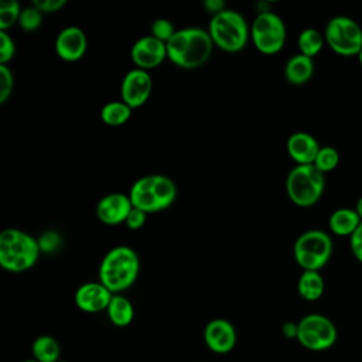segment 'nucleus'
<instances>
[{
    "label": "nucleus",
    "instance_id": "nucleus-1",
    "mask_svg": "<svg viewBox=\"0 0 362 362\" xmlns=\"http://www.w3.org/2000/svg\"><path fill=\"white\" fill-rule=\"evenodd\" d=\"M167 58L182 69H197L211 57L214 42L208 30L188 27L177 30L165 44Z\"/></svg>",
    "mask_w": 362,
    "mask_h": 362
},
{
    "label": "nucleus",
    "instance_id": "nucleus-2",
    "mask_svg": "<svg viewBox=\"0 0 362 362\" xmlns=\"http://www.w3.org/2000/svg\"><path fill=\"white\" fill-rule=\"evenodd\" d=\"M140 272L139 255L130 246H115L102 259L99 266V281L113 294L132 287Z\"/></svg>",
    "mask_w": 362,
    "mask_h": 362
},
{
    "label": "nucleus",
    "instance_id": "nucleus-3",
    "mask_svg": "<svg viewBox=\"0 0 362 362\" xmlns=\"http://www.w3.org/2000/svg\"><path fill=\"white\" fill-rule=\"evenodd\" d=\"M38 240L31 235L7 228L0 233V266L11 273H23L31 269L40 256Z\"/></svg>",
    "mask_w": 362,
    "mask_h": 362
},
{
    "label": "nucleus",
    "instance_id": "nucleus-4",
    "mask_svg": "<svg viewBox=\"0 0 362 362\" xmlns=\"http://www.w3.org/2000/svg\"><path fill=\"white\" fill-rule=\"evenodd\" d=\"M208 33L214 45L225 52H239L250 40V27L245 17L232 8L212 16Z\"/></svg>",
    "mask_w": 362,
    "mask_h": 362
},
{
    "label": "nucleus",
    "instance_id": "nucleus-5",
    "mask_svg": "<svg viewBox=\"0 0 362 362\" xmlns=\"http://www.w3.org/2000/svg\"><path fill=\"white\" fill-rule=\"evenodd\" d=\"M325 189V174L314 164L296 165L286 178V192L290 201L300 208L315 205Z\"/></svg>",
    "mask_w": 362,
    "mask_h": 362
},
{
    "label": "nucleus",
    "instance_id": "nucleus-6",
    "mask_svg": "<svg viewBox=\"0 0 362 362\" xmlns=\"http://www.w3.org/2000/svg\"><path fill=\"white\" fill-rule=\"evenodd\" d=\"M334 250L331 236L321 229H311L301 233L293 246L296 263L303 272H318L331 259Z\"/></svg>",
    "mask_w": 362,
    "mask_h": 362
},
{
    "label": "nucleus",
    "instance_id": "nucleus-7",
    "mask_svg": "<svg viewBox=\"0 0 362 362\" xmlns=\"http://www.w3.org/2000/svg\"><path fill=\"white\" fill-rule=\"evenodd\" d=\"M286 24L273 11H259L250 24V40L255 48L266 55L277 54L286 44Z\"/></svg>",
    "mask_w": 362,
    "mask_h": 362
},
{
    "label": "nucleus",
    "instance_id": "nucleus-8",
    "mask_svg": "<svg viewBox=\"0 0 362 362\" xmlns=\"http://www.w3.org/2000/svg\"><path fill=\"white\" fill-rule=\"evenodd\" d=\"M325 44L338 55L352 57L362 51V28L345 16L331 18L324 30Z\"/></svg>",
    "mask_w": 362,
    "mask_h": 362
},
{
    "label": "nucleus",
    "instance_id": "nucleus-9",
    "mask_svg": "<svg viewBox=\"0 0 362 362\" xmlns=\"http://www.w3.org/2000/svg\"><path fill=\"white\" fill-rule=\"evenodd\" d=\"M297 341L308 351H325L337 341V328L334 322L322 314H308L298 322Z\"/></svg>",
    "mask_w": 362,
    "mask_h": 362
},
{
    "label": "nucleus",
    "instance_id": "nucleus-10",
    "mask_svg": "<svg viewBox=\"0 0 362 362\" xmlns=\"http://www.w3.org/2000/svg\"><path fill=\"white\" fill-rule=\"evenodd\" d=\"M153 90V81L148 71L134 68L129 71L120 85V100L132 109L141 107L150 99Z\"/></svg>",
    "mask_w": 362,
    "mask_h": 362
},
{
    "label": "nucleus",
    "instance_id": "nucleus-11",
    "mask_svg": "<svg viewBox=\"0 0 362 362\" xmlns=\"http://www.w3.org/2000/svg\"><path fill=\"white\" fill-rule=\"evenodd\" d=\"M167 58L165 42L154 38L153 35H144L139 38L130 48L132 62L143 71L157 68Z\"/></svg>",
    "mask_w": 362,
    "mask_h": 362
},
{
    "label": "nucleus",
    "instance_id": "nucleus-12",
    "mask_svg": "<svg viewBox=\"0 0 362 362\" xmlns=\"http://www.w3.org/2000/svg\"><path fill=\"white\" fill-rule=\"evenodd\" d=\"M204 342L215 354H228L235 348L238 334L230 321L214 318L204 328Z\"/></svg>",
    "mask_w": 362,
    "mask_h": 362
},
{
    "label": "nucleus",
    "instance_id": "nucleus-13",
    "mask_svg": "<svg viewBox=\"0 0 362 362\" xmlns=\"http://www.w3.org/2000/svg\"><path fill=\"white\" fill-rule=\"evenodd\" d=\"M113 297V293L109 291L100 281H92V283H83L79 286L75 291L74 301L75 305L89 314L106 311L109 307V303Z\"/></svg>",
    "mask_w": 362,
    "mask_h": 362
},
{
    "label": "nucleus",
    "instance_id": "nucleus-14",
    "mask_svg": "<svg viewBox=\"0 0 362 362\" xmlns=\"http://www.w3.org/2000/svg\"><path fill=\"white\" fill-rule=\"evenodd\" d=\"M88 48V40L82 28L76 25L65 27L55 40V52L65 62L79 61Z\"/></svg>",
    "mask_w": 362,
    "mask_h": 362
},
{
    "label": "nucleus",
    "instance_id": "nucleus-15",
    "mask_svg": "<svg viewBox=\"0 0 362 362\" xmlns=\"http://www.w3.org/2000/svg\"><path fill=\"white\" fill-rule=\"evenodd\" d=\"M133 205L129 195L122 192H112L105 195L96 205V216L105 225L124 223Z\"/></svg>",
    "mask_w": 362,
    "mask_h": 362
},
{
    "label": "nucleus",
    "instance_id": "nucleus-16",
    "mask_svg": "<svg viewBox=\"0 0 362 362\" xmlns=\"http://www.w3.org/2000/svg\"><path fill=\"white\" fill-rule=\"evenodd\" d=\"M287 153L297 165L314 164V160L321 148L317 139L305 132H296L287 139Z\"/></svg>",
    "mask_w": 362,
    "mask_h": 362
},
{
    "label": "nucleus",
    "instance_id": "nucleus-17",
    "mask_svg": "<svg viewBox=\"0 0 362 362\" xmlns=\"http://www.w3.org/2000/svg\"><path fill=\"white\" fill-rule=\"evenodd\" d=\"M129 198L133 208L141 209L146 214L158 212V205L156 202L153 189H151V177L144 175L136 180L129 191Z\"/></svg>",
    "mask_w": 362,
    "mask_h": 362
},
{
    "label": "nucleus",
    "instance_id": "nucleus-18",
    "mask_svg": "<svg viewBox=\"0 0 362 362\" xmlns=\"http://www.w3.org/2000/svg\"><path fill=\"white\" fill-rule=\"evenodd\" d=\"M314 75V61L303 54L293 55L284 66V76L291 85H304Z\"/></svg>",
    "mask_w": 362,
    "mask_h": 362
},
{
    "label": "nucleus",
    "instance_id": "nucleus-19",
    "mask_svg": "<svg viewBox=\"0 0 362 362\" xmlns=\"http://www.w3.org/2000/svg\"><path fill=\"white\" fill-rule=\"evenodd\" d=\"M361 222L355 208H338L329 215L328 226L334 235L351 236Z\"/></svg>",
    "mask_w": 362,
    "mask_h": 362
},
{
    "label": "nucleus",
    "instance_id": "nucleus-20",
    "mask_svg": "<svg viewBox=\"0 0 362 362\" xmlns=\"http://www.w3.org/2000/svg\"><path fill=\"white\" fill-rule=\"evenodd\" d=\"M109 321L119 328L127 327L134 318V308L129 298L122 294H113L109 307L106 310Z\"/></svg>",
    "mask_w": 362,
    "mask_h": 362
},
{
    "label": "nucleus",
    "instance_id": "nucleus-21",
    "mask_svg": "<svg viewBox=\"0 0 362 362\" xmlns=\"http://www.w3.org/2000/svg\"><path fill=\"white\" fill-rule=\"evenodd\" d=\"M151 189L158 205V211L170 208L177 198V187L174 181L161 174H151Z\"/></svg>",
    "mask_w": 362,
    "mask_h": 362
},
{
    "label": "nucleus",
    "instance_id": "nucleus-22",
    "mask_svg": "<svg viewBox=\"0 0 362 362\" xmlns=\"http://www.w3.org/2000/svg\"><path fill=\"white\" fill-rule=\"evenodd\" d=\"M324 279L320 272L305 270L300 274L297 281V290L301 298L307 301H315L324 294Z\"/></svg>",
    "mask_w": 362,
    "mask_h": 362
},
{
    "label": "nucleus",
    "instance_id": "nucleus-23",
    "mask_svg": "<svg viewBox=\"0 0 362 362\" xmlns=\"http://www.w3.org/2000/svg\"><path fill=\"white\" fill-rule=\"evenodd\" d=\"M31 355L37 362H58L61 355L59 342L51 335H40L31 344Z\"/></svg>",
    "mask_w": 362,
    "mask_h": 362
},
{
    "label": "nucleus",
    "instance_id": "nucleus-24",
    "mask_svg": "<svg viewBox=\"0 0 362 362\" xmlns=\"http://www.w3.org/2000/svg\"><path fill=\"white\" fill-rule=\"evenodd\" d=\"M132 110L133 109L122 100L107 102L100 109V119L105 124L110 127H119L129 122V119L132 117Z\"/></svg>",
    "mask_w": 362,
    "mask_h": 362
},
{
    "label": "nucleus",
    "instance_id": "nucleus-25",
    "mask_svg": "<svg viewBox=\"0 0 362 362\" xmlns=\"http://www.w3.org/2000/svg\"><path fill=\"white\" fill-rule=\"evenodd\" d=\"M325 38L324 34H321L315 28H305L300 33L297 38V45L300 49V54L314 58L324 47Z\"/></svg>",
    "mask_w": 362,
    "mask_h": 362
},
{
    "label": "nucleus",
    "instance_id": "nucleus-26",
    "mask_svg": "<svg viewBox=\"0 0 362 362\" xmlns=\"http://www.w3.org/2000/svg\"><path fill=\"white\" fill-rule=\"evenodd\" d=\"M21 7L17 0H3L0 3V31H7L18 24Z\"/></svg>",
    "mask_w": 362,
    "mask_h": 362
},
{
    "label": "nucleus",
    "instance_id": "nucleus-27",
    "mask_svg": "<svg viewBox=\"0 0 362 362\" xmlns=\"http://www.w3.org/2000/svg\"><path fill=\"white\" fill-rule=\"evenodd\" d=\"M339 163V153L335 147L332 146H322L314 160V165L322 173H331L337 168Z\"/></svg>",
    "mask_w": 362,
    "mask_h": 362
},
{
    "label": "nucleus",
    "instance_id": "nucleus-28",
    "mask_svg": "<svg viewBox=\"0 0 362 362\" xmlns=\"http://www.w3.org/2000/svg\"><path fill=\"white\" fill-rule=\"evenodd\" d=\"M42 16L44 14L33 4L28 7H24L21 10V14L18 18V27L27 33L35 31L40 28V25L42 23Z\"/></svg>",
    "mask_w": 362,
    "mask_h": 362
},
{
    "label": "nucleus",
    "instance_id": "nucleus-29",
    "mask_svg": "<svg viewBox=\"0 0 362 362\" xmlns=\"http://www.w3.org/2000/svg\"><path fill=\"white\" fill-rule=\"evenodd\" d=\"M175 31L177 30L174 28L173 23L167 18H157L153 21V24L150 27V35H153L154 38H157L165 44L175 34Z\"/></svg>",
    "mask_w": 362,
    "mask_h": 362
},
{
    "label": "nucleus",
    "instance_id": "nucleus-30",
    "mask_svg": "<svg viewBox=\"0 0 362 362\" xmlns=\"http://www.w3.org/2000/svg\"><path fill=\"white\" fill-rule=\"evenodd\" d=\"M14 89V75L8 65H0V103H6Z\"/></svg>",
    "mask_w": 362,
    "mask_h": 362
},
{
    "label": "nucleus",
    "instance_id": "nucleus-31",
    "mask_svg": "<svg viewBox=\"0 0 362 362\" xmlns=\"http://www.w3.org/2000/svg\"><path fill=\"white\" fill-rule=\"evenodd\" d=\"M16 54L14 40L7 31H0V65H7Z\"/></svg>",
    "mask_w": 362,
    "mask_h": 362
},
{
    "label": "nucleus",
    "instance_id": "nucleus-32",
    "mask_svg": "<svg viewBox=\"0 0 362 362\" xmlns=\"http://www.w3.org/2000/svg\"><path fill=\"white\" fill-rule=\"evenodd\" d=\"M37 240H38L40 250L45 253H54L61 247V236L54 230L44 232Z\"/></svg>",
    "mask_w": 362,
    "mask_h": 362
},
{
    "label": "nucleus",
    "instance_id": "nucleus-33",
    "mask_svg": "<svg viewBox=\"0 0 362 362\" xmlns=\"http://www.w3.org/2000/svg\"><path fill=\"white\" fill-rule=\"evenodd\" d=\"M147 215L144 211L141 209H137V208H132L130 214L127 215L126 221H124V225L130 229V230H139L141 229L146 222H147Z\"/></svg>",
    "mask_w": 362,
    "mask_h": 362
},
{
    "label": "nucleus",
    "instance_id": "nucleus-34",
    "mask_svg": "<svg viewBox=\"0 0 362 362\" xmlns=\"http://www.w3.org/2000/svg\"><path fill=\"white\" fill-rule=\"evenodd\" d=\"M33 6L37 7L42 14H51L65 7L66 0H34Z\"/></svg>",
    "mask_w": 362,
    "mask_h": 362
},
{
    "label": "nucleus",
    "instance_id": "nucleus-35",
    "mask_svg": "<svg viewBox=\"0 0 362 362\" xmlns=\"http://www.w3.org/2000/svg\"><path fill=\"white\" fill-rule=\"evenodd\" d=\"M349 247L354 257L362 263V222L356 230L349 236Z\"/></svg>",
    "mask_w": 362,
    "mask_h": 362
},
{
    "label": "nucleus",
    "instance_id": "nucleus-36",
    "mask_svg": "<svg viewBox=\"0 0 362 362\" xmlns=\"http://www.w3.org/2000/svg\"><path fill=\"white\" fill-rule=\"evenodd\" d=\"M204 8L211 14V16H215V14H219L222 13L223 10H226V3L222 1V0H205L202 3Z\"/></svg>",
    "mask_w": 362,
    "mask_h": 362
},
{
    "label": "nucleus",
    "instance_id": "nucleus-37",
    "mask_svg": "<svg viewBox=\"0 0 362 362\" xmlns=\"http://www.w3.org/2000/svg\"><path fill=\"white\" fill-rule=\"evenodd\" d=\"M297 329H298L297 322H291V321L284 322L281 327V332L287 338H297Z\"/></svg>",
    "mask_w": 362,
    "mask_h": 362
},
{
    "label": "nucleus",
    "instance_id": "nucleus-38",
    "mask_svg": "<svg viewBox=\"0 0 362 362\" xmlns=\"http://www.w3.org/2000/svg\"><path fill=\"white\" fill-rule=\"evenodd\" d=\"M355 211H356L358 216H359L361 221H362V197H359V199L356 201V204H355Z\"/></svg>",
    "mask_w": 362,
    "mask_h": 362
},
{
    "label": "nucleus",
    "instance_id": "nucleus-39",
    "mask_svg": "<svg viewBox=\"0 0 362 362\" xmlns=\"http://www.w3.org/2000/svg\"><path fill=\"white\" fill-rule=\"evenodd\" d=\"M358 59H359V64H361V66H362V51L358 54Z\"/></svg>",
    "mask_w": 362,
    "mask_h": 362
},
{
    "label": "nucleus",
    "instance_id": "nucleus-40",
    "mask_svg": "<svg viewBox=\"0 0 362 362\" xmlns=\"http://www.w3.org/2000/svg\"><path fill=\"white\" fill-rule=\"evenodd\" d=\"M21 362H37L35 359H25V361H21Z\"/></svg>",
    "mask_w": 362,
    "mask_h": 362
},
{
    "label": "nucleus",
    "instance_id": "nucleus-41",
    "mask_svg": "<svg viewBox=\"0 0 362 362\" xmlns=\"http://www.w3.org/2000/svg\"><path fill=\"white\" fill-rule=\"evenodd\" d=\"M58 362H66V361H58Z\"/></svg>",
    "mask_w": 362,
    "mask_h": 362
}]
</instances>
